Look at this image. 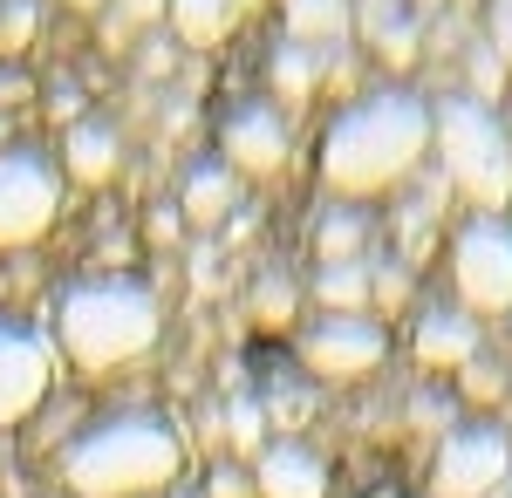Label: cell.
<instances>
[{
    "instance_id": "484cf974",
    "label": "cell",
    "mask_w": 512,
    "mask_h": 498,
    "mask_svg": "<svg viewBox=\"0 0 512 498\" xmlns=\"http://www.w3.org/2000/svg\"><path fill=\"white\" fill-rule=\"evenodd\" d=\"M478 41L499 55V69H506V82H512V0H485V28H478Z\"/></svg>"
},
{
    "instance_id": "4dcf8cb0",
    "label": "cell",
    "mask_w": 512,
    "mask_h": 498,
    "mask_svg": "<svg viewBox=\"0 0 512 498\" xmlns=\"http://www.w3.org/2000/svg\"><path fill=\"white\" fill-rule=\"evenodd\" d=\"M192 280L205 287V294L219 287V246H192Z\"/></svg>"
},
{
    "instance_id": "30bf717a",
    "label": "cell",
    "mask_w": 512,
    "mask_h": 498,
    "mask_svg": "<svg viewBox=\"0 0 512 498\" xmlns=\"http://www.w3.org/2000/svg\"><path fill=\"white\" fill-rule=\"evenodd\" d=\"M287 151H294V137H287V116L274 110V103H239V110H226V123H219V164L226 171H246V178H274L280 164H287Z\"/></svg>"
},
{
    "instance_id": "603a6c76",
    "label": "cell",
    "mask_w": 512,
    "mask_h": 498,
    "mask_svg": "<svg viewBox=\"0 0 512 498\" xmlns=\"http://www.w3.org/2000/svg\"><path fill=\"white\" fill-rule=\"evenodd\" d=\"M417 294V267L410 260H369V314H403Z\"/></svg>"
},
{
    "instance_id": "2e32d148",
    "label": "cell",
    "mask_w": 512,
    "mask_h": 498,
    "mask_svg": "<svg viewBox=\"0 0 512 498\" xmlns=\"http://www.w3.org/2000/svg\"><path fill=\"white\" fill-rule=\"evenodd\" d=\"M362 21H369V41H376V62L383 69H410L424 55V21L417 14H396V0H369Z\"/></svg>"
},
{
    "instance_id": "1f68e13d",
    "label": "cell",
    "mask_w": 512,
    "mask_h": 498,
    "mask_svg": "<svg viewBox=\"0 0 512 498\" xmlns=\"http://www.w3.org/2000/svg\"><path fill=\"white\" fill-rule=\"evenodd\" d=\"M178 69V48L171 41H144V76H171Z\"/></svg>"
},
{
    "instance_id": "5bb4252c",
    "label": "cell",
    "mask_w": 512,
    "mask_h": 498,
    "mask_svg": "<svg viewBox=\"0 0 512 498\" xmlns=\"http://www.w3.org/2000/svg\"><path fill=\"white\" fill-rule=\"evenodd\" d=\"M233 205H239V178L226 164H192L178 178V219L185 226H226Z\"/></svg>"
},
{
    "instance_id": "836d02e7",
    "label": "cell",
    "mask_w": 512,
    "mask_h": 498,
    "mask_svg": "<svg viewBox=\"0 0 512 498\" xmlns=\"http://www.w3.org/2000/svg\"><path fill=\"white\" fill-rule=\"evenodd\" d=\"M28 96H35V82H28V76H14V69L0 76V110H7V103H28Z\"/></svg>"
},
{
    "instance_id": "4316f807",
    "label": "cell",
    "mask_w": 512,
    "mask_h": 498,
    "mask_svg": "<svg viewBox=\"0 0 512 498\" xmlns=\"http://www.w3.org/2000/svg\"><path fill=\"white\" fill-rule=\"evenodd\" d=\"M458 389H465L472 403H499V396H506V376L478 355V362H465V369H458Z\"/></svg>"
},
{
    "instance_id": "e0dca14e",
    "label": "cell",
    "mask_w": 512,
    "mask_h": 498,
    "mask_svg": "<svg viewBox=\"0 0 512 498\" xmlns=\"http://www.w3.org/2000/svg\"><path fill=\"white\" fill-rule=\"evenodd\" d=\"M267 82H274V96L287 103V110L315 103V96H321V48H301V41H280L274 55H267Z\"/></svg>"
},
{
    "instance_id": "ba28073f",
    "label": "cell",
    "mask_w": 512,
    "mask_h": 498,
    "mask_svg": "<svg viewBox=\"0 0 512 498\" xmlns=\"http://www.w3.org/2000/svg\"><path fill=\"white\" fill-rule=\"evenodd\" d=\"M390 362V328L376 314H321L301 328V369L315 383H362Z\"/></svg>"
},
{
    "instance_id": "7402d4cb",
    "label": "cell",
    "mask_w": 512,
    "mask_h": 498,
    "mask_svg": "<svg viewBox=\"0 0 512 498\" xmlns=\"http://www.w3.org/2000/svg\"><path fill=\"white\" fill-rule=\"evenodd\" d=\"M458 96H472V103H485V110H499L512 96V82H506V69H499V55L485 48V41H465V89Z\"/></svg>"
},
{
    "instance_id": "8992f818",
    "label": "cell",
    "mask_w": 512,
    "mask_h": 498,
    "mask_svg": "<svg viewBox=\"0 0 512 498\" xmlns=\"http://www.w3.org/2000/svg\"><path fill=\"white\" fill-rule=\"evenodd\" d=\"M451 294L465 314H512V226L472 212L451 232Z\"/></svg>"
},
{
    "instance_id": "7a4b0ae2",
    "label": "cell",
    "mask_w": 512,
    "mask_h": 498,
    "mask_svg": "<svg viewBox=\"0 0 512 498\" xmlns=\"http://www.w3.org/2000/svg\"><path fill=\"white\" fill-rule=\"evenodd\" d=\"M55 478L69 498H151L185 478V437L164 410H110L62 444Z\"/></svg>"
},
{
    "instance_id": "f35d334b",
    "label": "cell",
    "mask_w": 512,
    "mask_h": 498,
    "mask_svg": "<svg viewBox=\"0 0 512 498\" xmlns=\"http://www.w3.org/2000/svg\"><path fill=\"white\" fill-rule=\"evenodd\" d=\"M499 498H512V478H506V485H499Z\"/></svg>"
},
{
    "instance_id": "9a60e30c",
    "label": "cell",
    "mask_w": 512,
    "mask_h": 498,
    "mask_svg": "<svg viewBox=\"0 0 512 498\" xmlns=\"http://www.w3.org/2000/svg\"><path fill=\"white\" fill-rule=\"evenodd\" d=\"M287 14V41L301 48H342L355 28V0H280Z\"/></svg>"
},
{
    "instance_id": "83f0119b",
    "label": "cell",
    "mask_w": 512,
    "mask_h": 498,
    "mask_svg": "<svg viewBox=\"0 0 512 498\" xmlns=\"http://www.w3.org/2000/svg\"><path fill=\"white\" fill-rule=\"evenodd\" d=\"M48 116H55L62 130L82 123V89H76V82H55V89H48Z\"/></svg>"
},
{
    "instance_id": "44dd1931",
    "label": "cell",
    "mask_w": 512,
    "mask_h": 498,
    "mask_svg": "<svg viewBox=\"0 0 512 498\" xmlns=\"http://www.w3.org/2000/svg\"><path fill=\"white\" fill-rule=\"evenodd\" d=\"M246 314H253L260 328H287V321L301 314V287H294L287 273H260V280L246 287Z\"/></svg>"
},
{
    "instance_id": "8d00e7d4",
    "label": "cell",
    "mask_w": 512,
    "mask_h": 498,
    "mask_svg": "<svg viewBox=\"0 0 512 498\" xmlns=\"http://www.w3.org/2000/svg\"><path fill=\"white\" fill-rule=\"evenodd\" d=\"M253 7H267V0H233V14H253Z\"/></svg>"
},
{
    "instance_id": "f546056e",
    "label": "cell",
    "mask_w": 512,
    "mask_h": 498,
    "mask_svg": "<svg viewBox=\"0 0 512 498\" xmlns=\"http://www.w3.org/2000/svg\"><path fill=\"white\" fill-rule=\"evenodd\" d=\"M164 7H171V0H117V21H130V28H151V21H164Z\"/></svg>"
},
{
    "instance_id": "74e56055",
    "label": "cell",
    "mask_w": 512,
    "mask_h": 498,
    "mask_svg": "<svg viewBox=\"0 0 512 498\" xmlns=\"http://www.w3.org/2000/svg\"><path fill=\"white\" fill-rule=\"evenodd\" d=\"M69 7H82V14H96V7H103V0H69Z\"/></svg>"
},
{
    "instance_id": "277c9868",
    "label": "cell",
    "mask_w": 512,
    "mask_h": 498,
    "mask_svg": "<svg viewBox=\"0 0 512 498\" xmlns=\"http://www.w3.org/2000/svg\"><path fill=\"white\" fill-rule=\"evenodd\" d=\"M431 164L444 178V192L465 198L472 212L485 219H506L512 205V144H506V123L499 110H485L472 96H444L431 103Z\"/></svg>"
},
{
    "instance_id": "f1b7e54d",
    "label": "cell",
    "mask_w": 512,
    "mask_h": 498,
    "mask_svg": "<svg viewBox=\"0 0 512 498\" xmlns=\"http://www.w3.org/2000/svg\"><path fill=\"white\" fill-rule=\"evenodd\" d=\"M246 492H253V478H246L239 464H219L212 485H205V498H246Z\"/></svg>"
},
{
    "instance_id": "d4e9b609",
    "label": "cell",
    "mask_w": 512,
    "mask_h": 498,
    "mask_svg": "<svg viewBox=\"0 0 512 498\" xmlns=\"http://www.w3.org/2000/svg\"><path fill=\"white\" fill-rule=\"evenodd\" d=\"M226 437H233V451H267V403L260 396H233L226 403Z\"/></svg>"
},
{
    "instance_id": "ab89813d",
    "label": "cell",
    "mask_w": 512,
    "mask_h": 498,
    "mask_svg": "<svg viewBox=\"0 0 512 498\" xmlns=\"http://www.w3.org/2000/svg\"><path fill=\"white\" fill-rule=\"evenodd\" d=\"M178 498H205V492H178Z\"/></svg>"
},
{
    "instance_id": "ffe728a7",
    "label": "cell",
    "mask_w": 512,
    "mask_h": 498,
    "mask_svg": "<svg viewBox=\"0 0 512 498\" xmlns=\"http://www.w3.org/2000/svg\"><path fill=\"white\" fill-rule=\"evenodd\" d=\"M164 21H171V35L185 41V48H212L233 28V0H171Z\"/></svg>"
},
{
    "instance_id": "8fae6325",
    "label": "cell",
    "mask_w": 512,
    "mask_h": 498,
    "mask_svg": "<svg viewBox=\"0 0 512 498\" xmlns=\"http://www.w3.org/2000/svg\"><path fill=\"white\" fill-rule=\"evenodd\" d=\"M478 348H485V335H478V321L465 314V307H424L417 314V328H410V355L424 362V369H465V362H478Z\"/></svg>"
},
{
    "instance_id": "6da1fadb",
    "label": "cell",
    "mask_w": 512,
    "mask_h": 498,
    "mask_svg": "<svg viewBox=\"0 0 512 498\" xmlns=\"http://www.w3.org/2000/svg\"><path fill=\"white\" fill-rule=\"evenodd\" d=\"M431 157V103L417 89H369V96H349L335 123L321 130V185L335 198H383L396 185H410Z\"/></svg>"
},
{
    "instance_id": "7c38bea8",
    "label": "cell",
    "mask_w": 512,
    "mask_h": 498,
    "mask_svg": "<svg viewBox=\"0 0 512 498\" xmlns=\"http://www.w3.org/2000/svg\"><path fill=\"white\" fill-rule=\"evenodd\" d=\"M253 492L260 498H328V464L301 437H280L253 458Z\"/></svg>"
},
{
    "instance_id": "5b68a950",
    "label": "cell",
    "mask_w": 512,
    "mask_h": 498,
    "mask_svg": "<svg viewBox=\"0 0 512 498\" xmlns=\"http://www.w3.org/2000/svg\"><path fill=\"white\" fill-rule=\"evenodd\" d=\"M62 219V164L35 144H0V253L48 239Z\"/></svg>"
},
{
    "instance_id": "d590c367",
    "label": "cell",
    "mask_w": 512,
    "mask_h": 498,
    "mask_svg": "<svg viewBox=\"0 0 512 498\" xmlns=\"http://www.w3.org/2000/svg\"><path fill=\"white\" fill-rule=\"evenodd\" d=\"M499 123H506V144H512V96L499 103Z\"/></svg>"
},
{
    "instance_id": "52a82bcc",
    "label": "cell",
    "mask_w": 512,
    "mask_h": 498,
    "mask_svg": "<svg viewBox=\"0 0 512 498\" xmlns=\"http://www.w3.org/2000/svg\"><path fill=\"white\" fill-rule=\"evenodd\" d=\"M512 478V430L499 423H451L431 458V498H499Z\"/></svg>"
},
{
    "instance_id": "d6a6232c",
    "label": "cell",
    "mask_w": 512,
    "mask_h": 498,
    "mask_svg": "<svg viewBox=\"0 0 512 498\" xmlns=\"http://www.w3.org/2000/svg\"><path fill=\"white\" fill-rule=\"evenodd\" d=\"M178 232H185V219H178V205H164V212H151V239H158V246H171Z\"/></svg>"
},
{
    "instance_id": "4fadbf2b",
    "label": "cell",
    "mask_w": 512,
    "mask_h": 498,
    "mask_svg": "<svg viewBox=\"0 0 512 498\" xmlns=\"http://www.w3.org/2000/svg\"><path fill=\"white\" fill-rule=\"evenodd\" d=\"M62 171L76 178V185H110L123 171V137L110 123H96V116H82L62 130Z\"/></svg>"
},
{
    "instance_id": "cb8c5ba5",
    "label": "cell",
    "mask_w": 512,
    "mask_h": 498,
    "mask_svg": "<svg viewBox=\"0 0 512 498\" xmlns=\"http://www.w3.org/2000/svg\"><path fill=\"white\" fill-rule=\"evenodd\" d=\"M35 35H41V0H0V62L28 55Z\"/></svg>"
},
{
    "instance_id": "9c48e42d",
    "label": "cell",
    "mask_w": 512,
    "mask_h": 498,
    "mask_svg": "<svg viewBox=\"0 0 512 498\" xmlns=\"http://www.w3.org/2000/svg\"><path fill=\"white\" fill-rule=\"evenodd\" d=\"M48 389H55V342L28 321L0 314V430L28 423L48 403Z\"/></svg>"
},
{
    "instance_id": "d6986e66",
    "label": "cell",
    "mask_w": 512,
    "mask_h": 498,
    "mask_svg": "<svg viewBox=\"0 0 512 498\" xmlns=\"http://www.w3.org/2000/svg\"><path fill=\"white\" fill-rule=\"evenodd\" d=\"M315 253H321V267H335V260H362V253H369V219H362V205H328V212H321Z\"/></svg>"
},
{
    "instance_id": "e575fe53",
    "label": "cell",
    "mask_w": 512,
    "mask_h": 498,
    "mask_svg": "<svg viewBox=\"0 0 512 498\" xmlns=\"http://www.w3.org/2000/svg\"><path fill=\"white\" fill-rule=\"evenodd\" d=\"M253 226H260V212H253V205H246V212H226V239H253Z\"/></svg>"
},
{
    "instance_id": "ac0fdd59",
    "label": "cell",
    "mask_w": 512,
    "mask_h": 498,
    "mask_svg": "<svg viewBox=\"0 0 512 498\" xmlns=\"http://www.w3.org/2000/svg\"><path fill=\"white\" fill-rule=\"evenodd\" d=\"M321 314H369V260H335V267H315Z\"/></svg>"
},
{
    "instance_id": "3957f363",
    "label": "cell",
    "mask_w": 512,
    "mask_h": 498,
    "mask_svg": "<svg viewBox=\"0 0 512 498\" xmlns=\"http://www.w3.org/2000/svg\"><path fill=\"white\" fill-rule=\"evenodd\" d=\"M55 355L82 376H117L130 362H144L164 342V301L158 287L130 280V273H89L55 294Z\"/></svg>"
}]
</instances>
